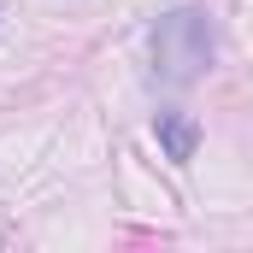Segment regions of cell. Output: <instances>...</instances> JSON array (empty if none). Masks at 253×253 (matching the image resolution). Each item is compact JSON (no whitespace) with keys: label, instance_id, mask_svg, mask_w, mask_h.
I'll use <instances>...</instances> for the list:
<instances>
[{"label":"cell","instance_id":"cell-1","mask_svg":"<svg viewBox=\"0 0 253 253\" xmlns=\"http://www.w3.org/2000/svg\"><path fill=\"white\" fill-rule=\"evenodd\" d=\"M212 47H218V36H212V18L200 12V6H171L159 24H153V65H159V77L165 83H194L206 65H212Z\"/></svg>","mask_w":253,"mask_h":253},{"label":"cell","instance_id":"cell-2","mask_svg":"<svg viewBox=\"0 0 253 253\" xmlns=\"http://www.w3.org/2000/svg\"><path fill=\"white\" fill-rule=\"evenodd\" d=\"M153 135H159L165 159H177V165H189L194 147H200V124H194L189 112H159V118H153Z\"/></svg>","mask_w":253,"mask_h":253}]
</instances>
